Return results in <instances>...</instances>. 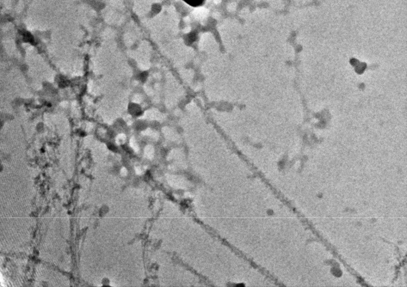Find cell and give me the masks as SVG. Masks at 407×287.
<instances>
[{"mask_svg":"<svg viewBox=\"0 0 407 287\" xmlns=\"http://www.w3.org/2000/svg\"><path fill=\"white\" fill-rule=\"evenodd\" d=\"M193 7H199L205 3L206 0H182Z\"/></svg>","mask_w":407,"mask_h":287,"instance_id":"1","label":"cell"},{"mask_svg":"<svg viewBox=\"0 0 407 287\" xmlns=\"http://www.w3.org/2000/svg\"><path fill=\"white\" fill-rule=\"evenodd\" d=\"M121 174L122 176H126L127 175V170L126 169H123L121 171Z\"/></svg>","mask_w":407,"mask_h":287,"instance_id":"2","label":"cell"}]
</instances>
